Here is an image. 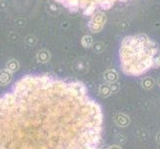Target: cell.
<instances>
[{
	"instance_id": "obj_1",
	"label": "cell",
	"mask_w": 160,
	"mask_h": 149,
	"mask_svg": "<svg viewBox=\"0 0 160 149\" xmlns=\"http://www.w3.org/2000/svg\"><path fill=\"white\" fill-rule=\"evenodd\" d=\"M103 113L76 80L28 75L0 97V149H98Z\"/></svg>"
},
{
	"instance_id": "obj_2",
	"label": "cell",
	"mask_w": 160,
	"mask_h": 149,
	"mask_svg": "<svg viewBox=\"0 0 160 149\" xmlns=\"http://www.w3.org/2000/svg\"><path fill=\"white\" fill-rule=\"evenodd\" d=\"M159 48L145 35L128 36L121 42L119 57L121 69L128 76H140L152 68L153 56Z\"/></svg>"
},
{
	"instance_id": "obj_3",
	"label": "cell",
	"mask_w": 160,
	"mask_h": 149,
	"mask_svg": "<svg viewBox=\"0 0 160 149\" xmlns=\"http://www.w3.org/2000/svg\"><path fill=\"white\" fill-rule=\"evenodd\" d=\"M107 22V15L103 12H98L92 15V18L89 21L88 27L92 33H98L103 28L104 24Z\"/></svg>"
},
{
	"instance_id": "obj_4",
	"label": "cell",
	"mask_w": 160,
	"mask_h": 149,
	"mask_svg": "<svg viewBox=\"0 0 160 149\" xmlns=\"http://www.w3.org/2000/svg\"><path fill=\"white\" fill-rule=\"evenodd\" d=\"M113 120L115 124H117L118 126H119V127H128V126L129 125L130 123V118L128 115H126L122 112H119V113H117L114 115L113 117Z\"/></svg>"
},
{
	"instance_id": "obj_5",
	"label": "cell",
	"mask_w": 160,
	"mask_h": 149,
	"mask_svg": "<svg viewBox=\"0 0 160 149\" xmlns=\"http://www.w3.org/2000/svg\"><path fill=\"white\" fill-rule=\"evenodd\" d=\"M103 80L106 82V84H108V85H110V84H112V82H118V75L117 73V71L113 69L106 71L103 74Z\"/></svg>"
},
{
	"instance_id": "obj_6",
	"label": "cell",
	"mask_w": 160,
	"mask_h": 149,
	"mask_svg": "<svg viewBox=\"0 0 160 149\" xmlns=\"http://www.w3.org/2000/svg\"><path fill=\"white\" fill-rule=\"evenodd\" d=\"M12 80V74L7 70L0 71V86H6Z\"/></svg>"
},
{
	"instance_id": "obj_7",
	"label": "cell",
	"mask_w": 160,
	"mask_h": 149,
	"mask_svg": "<svg viewBox=\"0 0 160 149\" xmlns=\"http://www.w3.org/2000/svg\"><path fill=\"white\" fill-rule=\"evenodd\" d=\"M50 58H51V55L48 51H46V50H41V51L38 52L37 54V62L40 64L48 63Z\"/></svg>"
},
{
	"instance_id": "obj_8",
	"label": "cell",
	"mask_w": 160,
	"mask_h": 149,
	"mask_svg": "<svg viewBox=\"0 0 160 149\" xmlns=\"http://www.w3.org/2000/svg\"><path fill=\"white\" fill-rule=\"evenodd\" d=\"M98 95L102 97H108L112 95V91H110V87L108 84H103L100 86V89H98Z\"/></svg>"
},
{
	"instance_id": "obj_9",
	"label": "cell",
	"mask_w": 160,
	"mask_h": 149,
	"mask_svg": "<svg viewBox=\"0 0 160 149\" xmlns=\"http://www.w3.org/2000/svg\"><path fill=\"white\" fill-rule=\"evenodd\" d=\"M19 67H20V65L18 63V61L11 60V61H9V62L7 63L5 70H7L8 72H10L11 74H13V73H15V72H17L19 70Z\"/></svg>"
},
{
	"instance_id": "obj_10",
	"label": "cell",
	"mask_w": 160,
	"mask_h": 149,
	"mask_svg": "<svg viewBox=\"0 0 160 149\" xmlns=\"http://www.w3.org/2000/svg\"><path fill=\"white\" fill-rule=\"evenodd\" d=\"M154 85H155V81H154V79H152L151 77H147V78L143 79V81L141 82L142 87L144 90H146V91L151 90L152 87H154Z\"/></svg>"
},
{
	"instance_id": "obj_11",
	"label": "cell",
	"mask_w": 160,
	"mask_h": 149,
	"mask_svg": "<svg viewBox=\"0 0 160 149\" xmlns=\"http://www.w3.org/2000/svg\"><path fill=\"white\" fill-rule=\"evenodd\" d=\"M92 44H93V39H92V37L90 36V35H86L82 38V45L84 46L85 48H92Z\"/></svg>"
},
{
	"instance_id": "obj_12",
	"label": "cell",
	"mask_w": 160,
	"mask_h": 149,
	"mask_svg": "<svg viewBox=\"0 0 160 149\" xmlns=\"http://www.w3.org/2000/svg\"><path fill=\"white\" fill-rule=\"evenodd\" d=\"M160 67V50L154 55L152 59V68H159Z\"/></svg>"
},
{
	"instance_id": "obj_13",
	"label": "cell",
	"mask_w": 160,
	"mask_h": 149,
	"mask_svg": "<svg viewBox=\"0 0 160 149\" xmlns=\"http://www.w3.org/2000/svg\"><path fill=\"white\" fill-rule=\"evenodd\" d=\"M92 50L96 53H101V52H102L103 50H104V45H103L102 43H101V42H98L96 44H92Z\"/></svg>"
},
{
	"instance_id": "obj_14",
	"label": "cell",
	"mask_w": 160,
	"mask_h": 149,
	"mask_svg": "<svg viewBox=\"0 0 160 149\" xmlns=\"http://www.w3.org/2000/svg\"><path fill=\"white\" fill-rule=\"evenodd\" d=\"M113 3L112 1H109V0H106V1H102V3H100V6L101 8L104 9V10H108V9H110L112 6H113Z\"/></svg>"
},
{
	"instance_id": "obj_15",
	"label": "cell",
	"mask_w": 160,
	"mask_h": 149,
	"mask_svg": "<svg viewBox=\"0 0 160 149\" xmlns=\"http://www.w3.org/2000/svg\"><path fill=\"white\" fill-rule=\"evenodd\" d=\"M96 9H97V7H95V6H89L82 10V13H84V15H86V16H92V14H95Z\"/></svg>"
},
{
	"instance_id": "obj_16",
	"label": "cell",
	"mask_w": 160,
	"mask_h": 149,
	"mask_svg": "<svg viewBox=\"0 0 160 149\" xmlns=\"http://www.w3.org/2000/svg\"><path fill=\"white\" fill-rule=\"evenodd\" d=\"M125 140H126V137L123 133H118L115 136V141H117V143H119V144H123Z\"/></svg>"
},
{
	"instance_id": "obj_17",
	"label": "cell",
	"mask_w": 160,
	"mask_h": 149,
	"mask_svg": "<svg viewBox=\"0 0 160 149\" xmlns=\"http://www.w3.org/2000/svg\"><path fill=\"white\" fill-rule=\"evenodd\" d=\"M109 87H110V91H112V93H117L119 91V84H118V82L110 84Z\"/></svg>"
},
{
	"instance_id": "obj_18",
	"label": "cell",
	"mask_w": 160,
	"mask_h": 149,
	"mask_svg": "<svg viewBox=\"0 0 160 149\" xmlns=\"http://www.w3.org/2000/svg\"><path fill=\"white\" fill-rule=\"evenodd\" d=\"M26 43L29 44V45H34L36 43V38L34 36H28L26 38Z\"/></svg>"
},
{
	"instance_id": "obj_19",
	"label": "cell",
	"mask_w": 160,
	"mask_h": 149,
	"mask_svg": "<svg viewBox=\"0 0 160 149\" xmlns=\"http://www.w3.org/2000/svg\"><path fill=\"white\" fill-rule=\"evenodd\" d=\"M106 149H122L119 145H112V146H108Z\"/></svg>"
},
{
	"instance_id": "obj_20",
	"label": "cell",
	"mask_w": 160,
	"mask_h": 149,
	"mask_svg": "<svg viewBox=\"0 0 160 149\" xmlns=\"http://www.w3.org/2000/svg\"><path fill=\"white\" fill-rule=\"evenodd\" d=\"M156 142L158 143V145H160V132H158L157 135H156Z\"/></svg>"
},
{
	"instance_id": "obj_21",
	"label": "cell",
	"mask_w": 160,
	"mask_h": 149,
	"mask_svg": "<svg viewBox=\"0 0 160 149\" xmlns=\"http://www.w3.org/2000/svg\"><path fill=\"white\" fill-rule=\"evenodd\" d=\"M158 85H159V86H160V79H159V80H158Z\"/></svg>"
}]
</instances>
